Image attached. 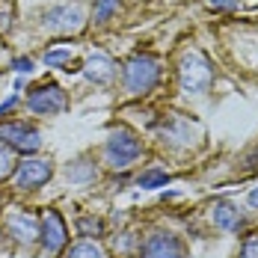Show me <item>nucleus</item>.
Listing matches in <instances>:
<instances>
[{
    "label": "nucleus",
    "instance_id": "obj_5",
    "mask_svg": "<svg viewBox=\"0 0 258 258\" xmlns=\"http://www.w3.org/2000/svg\"><path fill=\"white\" fill-rule=\"evenodd\" d=\"M51 175H53L51 160H39V157H24L15 166V172H12L18 190H36V187H42L45 181L51 178Z\"/></svg>",
    "mask_w": 258,
    "mask_h": 258
},
{
    "label": "nucleus",
    "instance_id": "obj_23",
    "mask_svg": "<svg viewBox=\"0 0 258 258\" xmlns=\"http://www.w3.org/2000/svg\"><path fill=\"white\" fill-rule=\"evenodd\" d=\"M208 6H214V9H237L240 3L237 0H208Z\"/></svg>",
    "mask_w": 258,
    "mask_h": 258
},
{
    "label": "nucleus",
    "instance_id": "obj_17",
    "mask_svg": "<svg viewBox=\"0 0 258 258\" xmlns=\"http://www.w3.org/2000/svg\"><path fill=\"white\" fill-rule=\"evenodd\" d=\"M45 62H48L51 69L66 66V72H75V69H72V66H75V53L72 51H48L45 53Z\"/></svg>",
    "mask_w": 258,
    "mask_h": 258
},
{
    "label": "nucleus",
    "instance_id": "obj_8",
    "mask_svg": "<svg viewBox=\"0 0 258 258\" xmlns=\"http://www.w3.org/2000/svg\"><path fill=\"white\" fill-rule=\"evenodd\" d=\"M45 27L53 33H80L83 30V6L80 3L53 6L45 12Z\"/></svg>",
    "mask_w": 258,
    "mask_h": 258
},
{
    "label": "nucleus",
    "instance_id": "obj_13",
    "mask_svg": "<svg viewBox=\"0 0 258 258\" xmlns=\"http://www.w3.org/2000/svg\"><path fill=\"white\" fill-rule=\"evenodd\" d=\"M83 75L92 80V83H110L116 78V62L107 56V53H92L86 62H83Z\"/></svg>",
    "mask_w": 258,
    "mask_h": 258
},
{
    "label": "nucleus",
    "instance_id": "obj_24",
    "mask_svg": "<svg viewBox=\"0 0 258 258\" xmlns=\"http://www.w3.org/2000/svg\"><path fill=\"white\" fill-rule=\"evenodd\" d=\"M12 69L27 75V72H33V59H27V56H24V59H15V62H12Z\"/></svg>",
    "mask_w": 258,
    "mask_h": 258
},
{
    "label": "nucleus",
    "instance_id": "obj_22",
    "mask_svg": "<svg viewBox=\"0 0 258 258\" xmlns=\"http://www.w3.org/2000/svg\"><path fill=\"white\" fill-rule=\"evenodd\" d=\"M9 27H12V3L0 0V33H6Z\"/></svg>",
    "mask_w": 258,
    "mask_h": 258
},
{
    "label": "nucleus",
    "instance_id": "obj_16",
    "mask_svg": "<svg viewBox=\"0 0 258 258\" xmlns=\"http://www.w3.org/2000/svg\"><path fill=\"white\" fill-rule=\"evenodd\" d=\"M169 175L166 172H160V169H149V172H143L140 178H137V184L143 187V190H157V187H166L169 184Z\"/></svg>",
    "mask_w": 258,
    "mask_h": 258
},
{
    "label": "nucleus",
    "instance_id": "obj_15",
    "mask_svg": "<svg viewBox=\"0 0 258 258\" xmlns=\"http://www.w3.org/2000/svg\"><path fill=\"white\" fill-rule=\"evenodd\" d=\"M66 258H107V255H104V249L98 246V243H92V240H80V243H75V246L69 249V255Z\"/></svg>",
    "mask_w": 258,
    "mask_h": 258
},
{
    "label": "nucleus",
    "instance_id": "obj_2",
    "mask_svg": "<svg viewBox=\"0 0 258 258\" xmlns=\"http://www.w3.org/2000/svg\"><path fill=\"white\" fill-rule=\"evenodd\" d=\"M125 89L131 95H146L152 92L160 80V62L149 53H134L128 62H125Z\"/></svg>",
    "mask_w": 258,
    "mask_h": 258
},
{
    "label": "nucleus",
    "instance_id": "obj_6",
    "mask_svg": "<svg viewBox=\"0 0 258 258\" xmlns=\"http://www.w3.org/2000/svg\"><path fill=\"white\" fill-rule=\"evenodd\" d=\"M143 258H184V243L178 234L172 232H152L143 246H140Z\"/></svg>",
    "mask_w": 258,
    "mask_h": 258
},
{
    "label": "nucleus",
    "instance_id": "obj_4",
    "mask_svg": "<svg viewBox=\"0 0 258 258\" xmlns=\"http://www.w3.org/2000/svg\"><path fill=\"white\" fill-rule=\"evenodd\" d=\"M27 107L39 116H53V113H62L69 107L66 92L56 86V83H42V86H33L30 95H27Z\"/></svg>",
    "mask_w": 258,
    "mask_h": 258
},
{
    "label": "nucleus",
    "instance_id": "obj_19",
    "mask_svg": "<svg viewBox=\"0 0 258 258\" xmlns=\"http://www.w3.org/2000/svg\"><path fill=\"white\" fill-rule=\"evenodd\" d=\"M119 9V0H95V9H92V18L98 21V24H104L113 12Z\"/></svg>",
    "mask_w": 258,
    "mask_h": 258
},
{
    "label": "nucleus",
    "instance_id": "obj_20",
    "mask_svg": "<svg viewBox=\"0 0 258 258\" xmlns=\"http://www.w3.org/2000/svg\"><path fill=\"white\" fill-rule=\"evenodd\" d=\"M15 157H12V149H6V146H0V178H9L12 172H15Z\"/></svg>",
    "mask_w": 258,
    "mask_h": 258
},
{
    "label": "nucleus",
    "instance_id": "obj_9",
    "mask_svg": "<svg viewBox=\"0 0 258 258\" xmlns=\"http://www.w3.org/2000/svg\"><path fill=\"white\" fill-rule=\"evenodd\" d=\"M160 137H163V143H169V146H190V140L199 137V125H193L190 119H184L178 113H169V116L160 122Z\"/></svg>",
    "mask_w": 258,
    "mask_h": 258
},
{
    "label": "nucleus",
    "instance_id": "obj_10",
    "mask_svg": "<svg viewBox=\"0 0 258 258\" xmlns=\"http://www.w3.org/2000/svg\"><path fill=\"white\" fill-rule=\"evenodd\" d=\"M42 246H45V252L48 255H56L62 246H66V240H69V234H66V223H62V217L48 208L45 211V217H42Z\"/></svg>",
    "mask_w": 258,
    "mask_h": 258
},
{
    "label": "nucleus",
    "instance_id": "obj_21",
    "mask_svg": "<svg viewBox=\"0 0 258 258\" xmlns=\"http://www.w3.org/2000/svg\"><path fill=\"white\" fill-rule=\"evenodd\" d=\"M237 258H258V232H252V234H246V237H243Z\"/></svg>",
    "mask_w": 258,
    "mask_h": 258
},
{
    "label": "nucleus",
    "instance_id": "obj_14",
    "mask_svg": "<svg viewBox=\"0 0 258 258\" xmlns=\"http://www.w3.org/2000/svg\"><path fill=\"white\" fill-rule=\"evenodd\" d=\"M66 175H69V181H75V184H89V181H95L98 169H95V163H92V160L80 157V160H75V163H69V166H66Z\"/></svg>",
    "mask_w": 258,
    "mask_h": 258
},
{
    "label": "nucleus",
    "instance_id": "obj_26",
    "mask_svg": "<svg viewBox=\"0 0 258 258\" xmlns=\"http://www.w3.org/2000/svg\"><path fill=\"white\" fill-rule=\"evenodd\" d=\"M249 205H252V208H258V187L252 190V193H249Z\"/></svg>",
    "mask_w": 258,
    "mask_h": 258
},
{
    "label": "nucleus",
    "instance_id": "obj_11",
    "mask_svg": "<svg viewBox=\"0 0 258 258\" xmlns=\"http://www.w3.org/2000/svg\"><path fill=\"white\" fill-rule=\"evenodd\" d=\"M6 234H12L18 243H33V240H39V220H36V214H30V211H15V214H9L6 217Z\"/></svg>",
    "mask_w": 258,
    "mask_h": 258
},
{
    "label": "nucleus",
    "instance_id": "obj_12",
    "mask_svg": "<svg viewBox=\"0 0 258 258\" xmlns=\"http://www.w3.org/2000/svg\"><path fill=\"white\" fill-rule=\"evenodd\" d=\"M211 217H214V226L217 229H223V232H240L243 226H246V220H243V211L229 202V199H217L214 208H211Z\"/></svg>",
    "mask_w": 258,
    "mask_h": 258
},
{
    "label": "nucleus",
    "instance_id": "obj_3",
    "mask_svg": "<svg viewBox=\"0 0 258 258\" xmlns=\"http://www.w3.org/2000/svg\"><path fill=\"white\" fill-rule=\"evenodd\" d=\"M214 83V69L202 51H187L181 59V89L190 95H202Z\"/></svg>",
    "mask_w": 258,
    "mask_h": 258
},
{
    "label": "nucleus",
    "instance_id": "obj_1",
    "mask_svg": "<svg viewBox=\"0 0 258 258\" xmlns=\"http://www.w3.org/2000/svg\"><path fill=\"white\" fill-rule=\"evenodd\" d=\"M143 155V140L131 128H113L104 143V160L113 169H128L137 157Z\"/></svg>",
    "mask_w": 258,
    "mask_h": 258
},
{
    "label": "nucleus",
    "instance_id": "obj_25",
    "mask_svg": "<svg viewBox=\"0 0 258 258\" xmlns=\"http://www.w3.org/2000/svg\"><path fill=\"white\" fill-rule=\"evenodd\" d=\"M12 107H18V95H12V98H6V101L0 104V116H6Z\"/></svg>",
    "mask_w": 258,
    "mask_h": 258
},
{
    "label": "nucleus",
    "instance_id": "obj_18",
    "mask_svg": "<svg viewBox=\"0 0 258 258\" xmlns=\"http://www.w3.org/2000/svg\"><path fill=\"white\" fill-rule=\"evenodd\" d=\"M78 232L83 234V237H98V234L104 232V223L98 220V217H80L78 220Z\"/></svg>",
    "mask_w": 258,
    "mask_h": 258
},
{
    "label": "nucleus",
    "instance_id": "obj_7",
    "mask_svg": "<svg viewBox=\"0 0 258 258\" xmlns=\"http://www.w3.org/2000/svg\"><path fill=\"white\" fill-rule=\"evenodd\" d=\"M0 140H3L9 149H18V152H24V155L39 152V146H42L39 131L30 128V125H24V122H9V125H0Z\"/></svg>",
    "mask_w": 258,
    "mask_h": 258
}]
</instances>
